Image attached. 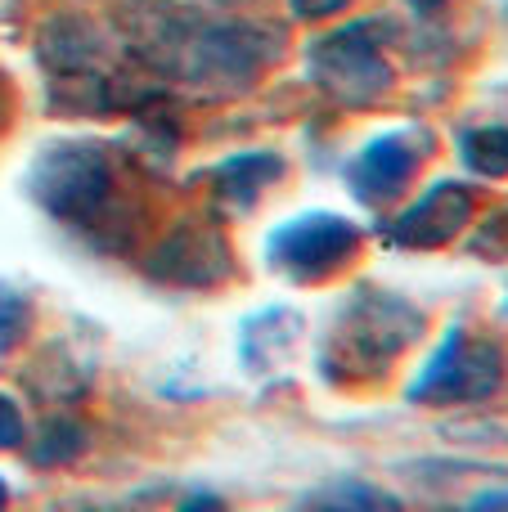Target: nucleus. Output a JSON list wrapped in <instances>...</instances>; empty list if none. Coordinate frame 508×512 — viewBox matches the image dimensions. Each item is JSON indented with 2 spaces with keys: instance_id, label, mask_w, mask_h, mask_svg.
I'll list each match as a JSON object with an SVG mask.
<instances>
[{
  "instance_id": "f257e3e1",
  "label": "nucleus",
  "mask_w": 508,
  "mask_h": 512,
  "mask_svg": "<svg viewBox=\"0 0 508 512\" xmlns=\"http://www.w3.org/2000/svg\"><path fill=\"white\" fill-rule=\"evenodd\" d=\"M414 333H419L414 306H405L401 297H387V292H360L342 310L333 337L324 342V373H333L338 382L374 378L392 364L401 346H410Z\"/></svg>"
},
{
  "instance_id": "f03ea898",
  "label": "nucleus",
  "mask_w": 508,
  "mask_h": 512,
  "mask_svg": "<svg viewBox=\"0 0 508 512\" xmlns=\"http://www.w3.org/2000/svg\"><path fill=\"white\" fill-rule=\"evenodd\" d=\"M113 194V167L95 144H54L36 162V198L59 221H90Z\"/></svg>"
},
{
  "instance_id": "7ed1b4c3",
  "label": "nucleus",
  "mask_w": 508,
  "mask_h": 512,
  "mask_svg": "<svg viewBox=\"0 0 508 512\" xmlns=\"http://www.w3.org/2000/svg\"><path fill=\"white\" fill-rule=\"evenodd\" d=\"M500 382V360L486 342H473L464 328H450L423 373L414 378V405H455V400H482Z\"/></svg>"
},
{
  "instance_id": "20e7f679",
  "label": "nucleus",
  "mask_w": 508,
  "mask_h": 512,
  "mask_svg": "<svg viewBox=\"0 0 508 512\" xmlns=\"http://www.w3.org/2000/svg\"><path fill=\"white\" fill-rule=\"evenodd\" d=\"M311 72L333 99H342L351 108L378 99L392 81L378 45L365 36V27H342V32L324 36L311 50Z\"/></svg>"
},
{
  "instance_id": "39448f33",
  "label": "nucleus",
  "mask_w": 508,
  "mask_h": 512,
  "mask_svg": "<svg viewBox=\"0 0 508 512\" xmlns=\"http://www.w3.org/2000/svg\"><path fill=\"white\" fill-rule=\"evenodd\" d=\"M360 243V230L342 216L311 212L288 221L284 230L270 239V261L293 279H320V274L338 270Z\"/></svg>"
},
{
  "instance_id": "423d86ee",
  "label": "nucleus",
  "mask_w": 508,
  "mask_h": 512,
  "mask_svg": "<svg viewBox=\"0 0 508 512\" xmlns=\"http://www.w3.org/2000/svg\"><path fill=\"white\" fill-rule=\"evenodd\" d=\"M414 167H419V149H410V140H401V135H387L351 162V189L365 203H387L410 185Z\"/></svg>"
},
{
  "instance_id": "0eeeda50",
  "label": "nucleus",
  "mask_w": 508,
  "mask_h": 512,
  "mask_svg": "<svg viewBox=\"0 0 508 512\" xmlns=\"http://www.w3.org/2000/svg\"><path fill=\"white\" fill-rule=\"evenodd\" d=\"M464 216H468V194L464 189L459 185H437L428 198H419L405 216H396L392 243H401V248H437V243H446L450 234L464 225Z\"/></svg>"
},
{
  "instance_id": "6e6552de",
  "label": "nucleus",
  "mask_w": 508,
  "mask_h": 512,
  "mask_svg": "<svg viewBox=\"0 0 508 512\" xmlns=\"http://www.w3.org/2000/svg\"><path fill=\"white\" fill-rule=\"evenodd\" d=\"M153 274L171 283H212L225 274V243L203 230H176L153 256Z\"/></svg>"
},
{
  "instance_id": "1a4fd4ad",
  "label": "nucleus",
  "mask_w": 508,
  "mask_h": 512,
  "mask_svg": "<svg viewBox=\"0 0 508 512\" xmlns=\"http://www.w3.org/2000/svg\"><path fill=\"white\" fill-rule=\"evenodd\" d=\"M279 176H284V162H279L275 153H243V158H230L216 171V185H221V194L230 198V203L248 207L252 198L266 185H275Z\"/></svg>"
},
{
  "instance_id": "9d476101",
  "label": "nucleus",
  "mask_w": 508,
  "mask_h": 512,
  "mask_svg": "<svg viewBox=\"0 0 508 512\" xmlns=\"http://www.w3.org/2000/svg\"><path fill=\"white\" fill-rule=\"evenodd\" d=\"M320 512H405V508L396 495L369 486V481H342V486L324 490Z\"/></svg>"
},
{
  "instance_id": "9b49d317",
  "label": "nucleus",
  "mask_w": 508,
  "mask_h": 512,
  "mask_svg": "<svg viewBox=\"0 0 508 512\" xmlns=\"http://www.w3.org/2000/svg\"><path fill=\"white\" fill-rule=\"evenodd\" d=\"M464 158H468V167L482 171V176H500V171H508V131H477V135H468Z\"/></svg>"
},
{
  "instance_id": "f8f14e48",
  "label": "nucleus",
  "mask_w": 508,
  "mask_h": 512,
  "mask_svg": "<svg viewBox=\"0 0 508 512\" xmlns=\"http://www.w3.org/2000/svg\"><path fill=\"white\" fill-rule=\"evenodd\" d=\"M27 324H32V306H27V297L18 288H9V283H0V355L14 351V346L23 342Z\"/></svg>"
},
{
  "instance_id": "ddd939ff",
  "label": "nucleus",
  "mask_w": 508,
  "mask_h": 512,
  "mask_svg": "<svg viewBox=\"0 0 508 512\" xmlns=\"http://www.w3.org/2000/svg\"><path fill=\"white\" fill-rule=\"evenodd\" d=\"M81 445H86V436H81L72 423H50V427H41V441H36L32 459L36 463H63V459H72Z\"/></svg>"
},
{
  "instance_id": "4468645a",
  "label": "nucleus",
  "mask_w": 508,
  "mask_h": 512,
  "mask_svg": "<svg viewBox=\"0 0 508 512\" xmlns=\"http://www.w3.org/2000/svg\"><path fill=\"white\" fill-rule=\"evenodd\" d=\"M23 441V414L9 396H0V450H14Z\"/></svg>"
},
{
  "instance_id": "2eb2a0df",
  "label": "nucleus",
  "mask_w": 508,
  "mask_h": 512,
  "mask_svg": "<svg viewBox=\"0 0 508 512\" xmlns=\"http://www.w3.org/2000/svg\"><path fill=\"white\" fill-rule=\"evenodd\" d=\"M342 5H351V0H288V9H293L297 18H329V14H338Z\"/></svg>"
},
{
  "instance_id": "dca6fc26",
  "label": "nucleus",
  "mask_w": 508,
  "mask_h": 512,
  "mask_svg": "<svg viewBox=\"0 0 508 512\" xmlns=\"http://www.w3.org/2000/svg\"><path fill=\"white\" fill-rule=\"evenodd\" d=\"M180 512H225V504L216 495H189L185 504H180Z\"/></svg>"
},
{
  "instance_id": "f3484780",
  "label": "nucleus",
  "mask_w": 508,
  "mask_h": 512,
  "mask_svg": "<svg viewBox=\"0 0 508 512\" xmlns=\"http://www.w3.org/2000/svg\"><path fill=\"white\" fill-rule=\"evenodd\" d=\"M473 512H508V495H486Z\"/></svg>"
},
{
  "instance_id": "a211bd4d",
  "label": "nucleus",
  "mask_w": 508,
  "mask_h": 512,
  "mask_svg": "<svg viewBox=\"0 0 508 512\" xmlns=\"http://www.w3.org/2000/svg\"><path fill=\"white\" fill-rule=\"evenodd\" d=\"M81 512H140V508H126V504H108V508H81Z\"/></svg>"
},
{
  "instance_id": "6ab92c4d",
  "label": "nucleus",
  "mask_w": 508,
  "mask_h": 512,
  "mask_svg": "<svg viewBox=\"0 0 508 512\" xmlns=\"http://www.w3.org/2000/svg\"><path fill=\"white\" fill-rule=\"evenodd\" d=\"M405 5H414V9H432V5H441V0H405Z\"/></svg>"
},
{
  "instance_id": "aec40b11",
  "label": "nucleus",
  "mask_w": 508,
  "mask_h": 512,
  "mask_svg": "<svg viewBox=\"0 0 508 512\" xmlns=\"http://www.w3.org/2000/svg\"><path fill=\"white\" fill-rule=\"evenodd\" d=\"M5 499H9V495H5V481H0V512H5Z\"/></svg>"
}]
</instances>
